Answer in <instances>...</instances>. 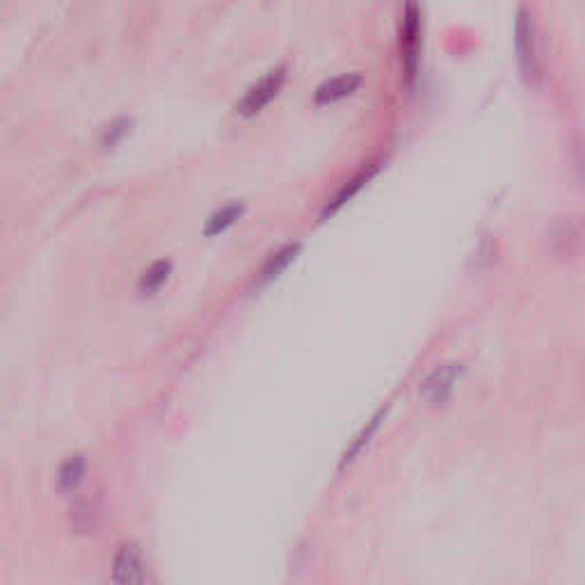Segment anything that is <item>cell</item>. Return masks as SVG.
I'll list each match as a JSON object with an SVG mask.
<instances>
[{"label": "cell", "instance_id": "obj_1", "mask_svg": "<svg viewBox=\"0 0 585 585\" xmlns=\"http://www.w3.org/2000/svg\"><path fill=\"white\" fill-rule=\"evenodd\" d=\"M401 55L402 65H405L407 81L412 85L418 69V55H421V14H418V7L414 3H407L405 7L401 33Z\"/></svg>", "mask_w": 585, "mask_h": 585}, {"label": "cell", "instance_id": "obj_2", "mask_svg": "<svg viewBox=\"0 0 585 585\" xmlns=\"http://www.w3.org/2000/svg\"><path fill=\"white\" fill-rule=\"evenodd\" d=\"M284 82H286V71H284L282 66L268 71L266 76L261 78L250 92L245 94L238 105V113L243 114V117H254V114H259L277 94L282 92Z\"/></svg>", "mask_w": 585, "mask_h": 585}, {"label": "cell", "instance_id": "obj_3", "mask_svg": "<svg viewBox=\"0 0 585 585\" xmlns=\"http://www.w3.org/2000/svg\"><path fill=\"white\" fill-rule=\"evenodd\" d=\"M114 585H146V572L142 553L136 544H124L113 560Z\"/></svg>", "mask_w": 585, "mask_h": 585}, {"label": "cell", "instance_id": "obj_4", "mask_svg": "<svg viewBox=\"0 0 585 585\" xmlns=\"http://www.w3.org/2000/svg\"><path fill=\"white\" fill-rule=\"evenodd\" d=\"M517 55H519L521 74L528 82L537 81V49H535V30H533L531 17L521 12L517 19Z\"/></svg>", "mask_w": 585, "mask_h": 585}, {"label": "cell", "instance_id": "obj_5", "mask_svg": "<svg viewBox=\"0 0 585 585\" xmlns=\"http://www.w3.org/2000/svg\"><path fill=\"white\" fill-rule=\"evenodd\" d=\"M457 378H460V369L456 363H446L441 369L433 370L428 378L423 379L421 389H418V396L428 405H441L444 401H448L450 391L456 386Z\"/></svg>", "mask_w": 585, "mask_h": 585}, {"label": "cell", "instance_id": "obj_6", "mask_svg": "<svg viewBox=\"0 0 585 585\" xmlns=\"http://www.w3.org/2000/svg\"><path fill=\"white\" fill-rule=\"evenodd\" d=\"M362 85V76L359 74H346V76H336L325 81L316 90V101L318 104H336L341 98L355 94Z\"/></svg>", "mask_w": 585, "mask_h": 585}, {"label": "cell", "instance_id": "obj_7", "mask_svg": "<svg viewBox=\"0 0 585 585\" xmlns=\"http://www.w3.org/2000/svg\"><path fill=\"white\" fill-rule=\"evenodd\" d=\"M87 473V460L85 456H71L69 460H65L60 464V472H58V489L62 494L76 492L82 485Z\"/></svg>", "mask_w": 585, "mask_h": 585}, {"label": "cell", "instance_id": "obj_8", "mask_svg": "<svg viewBox=\"0 0 585 585\" xmlns=\"http://www.w3.org/2000/svg\"><path fill=\"white\" fill-rule=\"evenodd\" d=\"M373 174H375V168L363 169V172H359L357 176H355V179L350 181V183L343 185V188L339 190V192H336V195H334V199H332L330 204H327V207H325V211H323V217L334 215V213L339 211V208H341L347 199H353V197L357 195V190H362L363 183H369V181L373 179Z\"/></svg>", "mask_w": 585, "mask_h": 585}, {"label": "cell", "instance_id": "obj_9", "mask_svg": "<svg viewBox=\"0 0 585 585\" xmlns=\"http://www.w3.org/2000/svg\"><path fill=\"white\" fill-rule=\"evenodd\" d=\"M169 275H172V263H169V261H158V263H153L140 279L142 295H153V292L160 291V288L168 284Z\"/></svg>", "mask_w": 585, "mask_h": 585}, {"label": "cell", "instance_id": "obj_10", "mask_svg": "<svg viewBox=\"0 0 585 585\" xmlns=\"http://www.w3.org/2000/svg\"><path fill=\"white\" fill-rule=\"evenodd\" d=\"M243 215V207L240 204H229L222 207L217 213H213V217L207 222V236H215V233H222L224 229L231 227L238 217Z\"/></svg>", "mask_w": 585, "mask_h": 585}, {"label": "cell", "instance_id": "obj_11", "mask_svg": "<svg viewBox=\"0 0 585 585\" xmlns=\"http://www.w3.org/2000/svg\"><path fill=\"white\" fill-rule=\"evenodd\" d=\"M298 254H300V245H286L279 254L272 256L266 266H263V279L268 282V279H275V277L282 275V272L291 266L292 261H295V256Z\"/></svg>", "mask_w": 585, "mask_h": 585}, {"label": "cell", "instance_id": "obj_12", "mask_svg": "<svg viewBox=\"0 0 585 585\" xmlns=\"http://www.w3.org/2000/svg\"><path fill=\"white\" fill-rule=\"evenodd\" d=\"M74 526H76V531L87 533L94 526V512L92 508L87 503H81L74 508Z\"/></svg>", "mask_w": 585, "mask_h": 585}, {"label": "cell", "instance_id": "obj_13", "mask_svg": "<svg viewBox=\"0 0 585 585\" xmlns=\"http://www.w3.org/2000/svg\"><path fill=\"white\" fill-rule=\"evenodd\" d=\"M126 130H129V124H126L124 120L114 121V124L110 126L108 130H105V136H104V144H105V146H113V144H117V142H120L121 137L126 136Z\"/></svg>", "mask_w": 585, "mask_h": 585}]
</instances>
